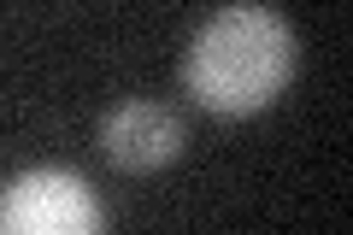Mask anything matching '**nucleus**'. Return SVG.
Segmentation results:
<instances>
[{"label":"nucleus","instance_id":"obj_1","mask_svg":"<svg viewBox=\"0 0 353 235\" xmlns=\"http://www.w3.org/2000/svg\"><path fill=\"white\" fill-rule=\"evenodd\" d=\"M294 76V30L271 6H224L194 30L183 53V88L218 118L271 106Z\"/></svg>","mask_w":353,"mask_h":235},{"label":"nucleus","instance_id":"obj_2","mask_svg":"<svg viewBox=\"0 0 353 235\" xmlns=\"http://www.w3.org/2000/svg\"><path fill=\"white\" fill-rule=\"evenodd\" d=\"M101 200L77 171L36 165L0 188V235H101Z\"/></svg>","mask_w":353,"mask_h":235},{"label":"nucleus","instance_id":"obj_3","mask_svg":"<svg viewBox=\"0 0 353 235\" xmlns=\"http://www.w3.org/2000/svg\"><path fill=\"white\" fill-rule=\"evenodd\" d=\"M101 153L118 171L148 176V171H159V165H171L183 153V124L159 100H124V106H112L101 118Z\"/></svg>","mask_w":353,"mask_h":235}]
</instances>
